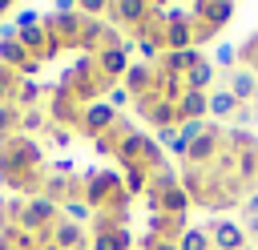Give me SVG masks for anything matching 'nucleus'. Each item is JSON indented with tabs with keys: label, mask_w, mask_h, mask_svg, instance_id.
<instances>
[{
	"label": "nucleus",
	"mask_w": 258,
	"mask_h": 250,
	"mask_svg": "<svg viewBox=\"0 0 258 250\" xmlns=\"http://www.w3.org/2000/svg\"><path fill=\"white\" fill-rule=\"evenodd\" d=\"M81 198L89 202L93 214H113V218L125 222L129 194H125V185H121L117 173H109V169H93L89 177H81Z\"/></svg>",
	"instance_id": "nucleus-1"
},
{
	"label": "nucleus",
	"mask_w": 258,
	"mask_h": 250,
	"mask_svg": "<svg viewBox=\"0 0 258 250\" xmlns=\"http://www.w3.org/2000/svg\"><path fill=\"white\" fill-rule=\"evenodd\" d=\"M56 222H60V206H56L52 198L36 194V198H24V202H20L16 226H20V230H28V234H36L40 242H48V234H52V226H56Z\"/></svg>",
	"instance_id": "nucleus-2"
},
{
	"label": "nucleus",
	"mask_w": 258,
	"mask_h": 250,
	"mask_svg": "<svg viewBox=\"0 0 258 250\" xmlns=\"http://www.w3.org/2000/svg\"><path fill=\"white\" fill-rule=\"evenodd\" d=\"M81 28H85V16H81L77 4H69V0L56 4L52 16H44V32H48V40L56 44V52H60V44H64V48H77Z\"/></svg>",
	"instance_id": "nucleus-3"
},
{
	"label": "nucleus",
	"mask_w": 258,
	"mask_h": 250,
	"mask_svg": "<svg viewBox=\"0 0 258 250\" xmlns=\"http://www.w3.org/2000/svg\"><path fill=\"white\" fill-rule=\"evenodd\" d=\"M226 153V129L218 125V121H210L206 125V133L189 145V153H185V165H194V169H210L218 157Z\"/></svg>",
	"instance_id": "nucleus-4"
},
{
	"label": "nucleus",
	"mask_w": 258,
	"mask_h": 250,
	"mask_svg": "<svg viewBox=\"0 0 258 250\" xmlns=\"http://www.w3.org/2000/svg\"><path fill=\"white\" fill-rule=\"evenodd\" d=\"M117 109L101 97V101H93V105H85V113H81V133L89 137V141H97V137H105L113 125H117Z\"/></svg>",
	"instance_id": "nucleus-5"
},
{
	"label": "nucleus",
	"mask_w": 258,
	"mask_h": 250,
	"mask_svg": "<svg viewBox=\"0 0 258 250\" xmlns=\"http://www.w3.org/2000/svg\"><path fill=\"white\" fill-rule=\"evenodd\" d=\"M129 52H133V40H125V44H117V48H105V52H97L93 60H97V73L109 81V85H121V77L129 73Z\"/></svg>",
	"instance_id": "nucleus-6"
},
{
	"label": "nucleus",
	"mask_w": 258,
	"mask_h": 250,
	"mask_svg": "<svg viewBox=\"0 0 258 250\" xmlns=\"http://www.w3.org/2000/svg\"><path fill=\"white\" fill-rule=\"evenodd\" d=\"M81 113H85V105H81L69 89H52V93H48V121H52V125H64V129L77 125V129H81Z\"/></svg>",
	"instance_id": "nucleus-7"
},
{
	"label": "nucleus",
	"mask_w": 258,
	"mask_h": 250,
	"mask_svg": "<svg viewBox=\"0 0 258 250\" xmlns=\"http://www.w3.org/2000/svg\"><path fill=\"white\" fill-rule=\"evenodd\" d=\"M202 230L210 234V246H214V250H246L242 222H230V218H210Z\"/></svg>",
	"instance_id": "nucleus-8"
},
{
	"label": "nucleus",
	"mask_w": 258,
	"mask_h": 250,
	"mask_svg": "<svg viewBox=\"0 0 258 250\" xmlns=\"http://www.w3.org/2000/svg\"><path fill=\"white\" fill-rule=\"evenodd\" d=\"M105 16H113V24H121V28H129V40H133L141 32V24L149 20V4L145 0H121V4H109Z\"/></svg>",
	"instance_id": "nucleus-9"
},
{
	"label": "nucleus",
	"mask_w": 258,
	"mask_h": 250,
	"mask_svg": "<svg viewBox=\"0 0 258 250\" xmlns=\"http://www.w3.org/2000/svg\"><path fill=\"white\" fill-rule=\"evenodd\" d=\"M48 242H52L56 250H89V230L77 226V222H64V218H60V222L52 226Z\"/></svg>",
	"instance_id": "nucleus-10"
},
{
	"label": "nucleus",
	"mask_w": 258,
	"mask_h": 250,
	"mask_svg": "<svg viewBox=\"0 0 258 250\" xmlns=\"http://www.w3.org/2000/svg\"><path fill=\"white\" fill-rule=\"evenodd\" d=\"M226 89L238 97V105H254L258 101V73H250V69H234V73H226Z\"/></svg>",
	"instance_id": "nucleus-11"
},
{
	"label": "nucleus",
	"mask_w": 258,
	"mask_h": 250,
	"mask_svg": "<svg viewBox=\"0 0 258 250\" xmlns=\"http://www.w3.org/2000/svg\"><path fill=\"white\" fill-rule=\"evenodd\" d=\"M206 117H210V93L185 89L177 97V121H206Z\"/></svg>",
	"instance_id": "nucleus-12"
},
{
	"label": "nucleus",
	"mask_w": 258,
	"mask_h": 250,
	"mask_svg": "<svg viewBox=\"0 0 258 250\" xmlns=\"http://www.w3.org/2000/svg\"><path fill=\"white\" fill-rule=\"evenodd\" d=\"M185 230H189L185 218H173V214H153V218H149V234L161 238V242H177Z\"/></svg>",
	"instance_id": "nucleus-13"
},
{
	"label": "nucleus",
	"mask_w": 258,
	"mask_h": 250,
	"mask_svg": "<svg viewBox=\"0 0 258 250\" xmlns=\"http://www.w3.org/2000/svg\"><path fill=\"white\" fill-rule=\"evenodd\" d=\"M238 97L226 89V85H214L210 89V117H218V121H226V117H238Z\"/></svg>",
	"instance_id": "nucleus-14"
},
{
	"label": "nucleus",
	"mask_w": 258,
	"mask_h": 250,
	"mask_svg": "<svg viewBox=\"0 0 258 250\" xmlns=\"http://www.w3.org/2000/svg\"><path fill=\"white\" fill-rule=\"evenodd\" d=\"M214 77H218V69H214V60L210 56H202L194 69H185V89H198V93H210L214 89Z\"/></svg>",
	"instance_id": "nucleus-15"
},
{
	"label": "nucleus",
	"mask_w": 258,
	"mask_h": 250,
	"mask_svg": "<svg viewBox=\"0 0 258 250\" xmlns=\"http://www.w3.org/2000/svg\"><path fill=\"white\" fill-rule=\"evenodd\" d=\"M226 153H234V157H242V153H258V137H254L250 129L230 125V129H226Z\"/></svg>",
	"instance_id": "nucleus-16"
},
{
	"label": "nucleus",
	"mask_w": 258,
	"mask_h": 250,
	"mask_svg": "<svg viewBox=\"0 0 258 250\" xmlns=\"http://www.w3.org/2000/svg\"><path fill=\"white\" fill-rule=\"evenodd\" d=\"M121 185H125L129 202H133V198H141V194L149 190V169H145V165H125V173H121Z\"/></svg>",
	"instance_id": "nucleus-17"
},
{
	"label": "nucleus",
	"mask_w": 258,
	"mask_h": 250,
	"mask_svg": "<svg viewBox=\"0 0 258 250\" xmlns=\"http://www.w3.org/2000/svg\"><path fill=\"white\" fill-rule=\"evenodd\" d=\"M40 97H44V85H36V81H20L12 105H16L20 113H24V109H40Z\"/></svg>",
	"instance_id": "nucleus-18"
},
{
	"label": "nucleus",
	"mask_w": 258,
	"mask_h": 250,
	"mask_svg": "<svg viewBox=\"0 0 258 250\" xmlns=\"http://www.w3.org/2000/svg\"><path fill=\"white\" fill-rule=\"evenodd\" d=\"M89 250H133V238L129 230H113V234H101V238H89Z\"/></svg>",
	"instance_id": "nucleus-19"
},
{
	"label": "nucleus",
	"mask_w": 258,
	"mask_h": 250,
	"mask_svg": "<svg viewBox=\"0 0 258 250\" xmlns=\"http://www.w3.org/2000/svg\"><path fill=\"white\" fill-rule=\"evenodd\" d=\"M48 125H52V121H48V113H44V109H24V113H20V133H24V137L48 133Z\"/></svg>",
	"instance_id": "nucleus-20"
},
{
	"label": "nucleus",
	"mask_w": 258,
	"mask_h": 250,
	"mask_svg": "<svg viewBox=\"0 0 258 250\" xmlns=\"http://www.w3.org/2000/svg\"><path fill=\"white\" fill-rule=\"evenodd\" d=\"M32 56L20 48V40H0V65H8V69H16V73H24V65H28Z\"/></svg>",
	"instance_id": "nucleus-21"
},
{
	"label": "nucleus",
	"mask_w": 258,
	"mask_h": 250,
	"mask_svg": "<svg viewBox=\"0 0 258 250\" xmlns=\"http://www.w3.org/2000/svg\"><path fill=\"white\" fill-rule=\"evenodd\" d=\"M60 218H64V222H77V226H85V222H93L97 214L89 210V202H85V198H69V202L60 206Z\"/></svg>",
	"instance_id": "nucleus-22"
},
{
	"label": "nucleus",
	"mask_w": 258,
	"mask_h": 250,
	"mask_svg": "<svg viewBox=\"0 0 258 250\" xmlns=\"http://www.w3.org/2000/svg\"><path fill=\"white\" fill-rule=\"evenodd\" d=\"M20 73L16 69H8V65H0V105H12V97H16V89H20Z\"/></svg>",
	"instance_id": "nucleus-23"
},
{
	"label": "nucleus",
	"mask_w": 258,
	"mask_h": 250,
	"mask_svg": "<svg viewBox=\"0 0 258 250\" xmlns=\"http://www.w3.org/2000/svg\"><path fill=\"white\" fill-rule=\"evenodd\" d=\"M177 250H214V246H210V234H206L202 226H189V230L177 238Z\"/></svg>",
	"instance_id": "nucleus-24"
},
{
	"label": "nucleus",
	"mask_w": 258,
	"mask_h": 250,
	"mask_svg": "<svg viewBox=\"0 0 258 250\" xmlns=\"http://www.w3.org/2000/svg\"><path fill=\"white\" fill-rule=\"evenodd\" d=\"M20 133V109L16 105H0V141Z\"/></svg>",
	"instance_id": "nucleus-25"
},
{
	"label": "nucleus",
	"mask_w": 258,
	"mask_h": 250,
	"mask_svg": "<svg viewBox=\"0 0 258 250\" xmlns=\"http://www.w3.org/2000/svg\"><path fill=\"white\" fill-rule=\"evenodd\" d=\"M214 69L234 73V69H238V48H234V44H218V48H214Z\"/></svg>",
	"instance_id": "nucleus-26"
},
{
	"label": "nucleus",
	"mask_w": 258,
	"mask_h": 250,
	"mask_svg": "<svg viewBox=\"0 0 258 250\" xmlns=\"http://www.w3.org/2000/svg\"><path fill=\"white\" fill-rule=\"evenodd\" d=\"M113 230H121V218H113V214H97L89 222V238H101V234H113Z\"/></svg>",
	"instance_id": "nucleus-27"
},
{
	"label": "nucleus",
	"mask_w": 258,
	"mask_h": 250,
	"mask_svg": "<svg viewBox=\"0 0 258 250\" xmlns=\"http://www.w3.org/2000/svg\"><path fill=\"white\" fill-rule=\"evenodd\" d=\"M206 125H210V121H181V125H177V137L194 145V141H198V137L206 133Z\"/></svg>",
	"instance_id": "nucleus-28"
},
{
	"label": "nucleus",
	"mask_w": 258,
	"mask_h": 250,
	"mask_svg": "<svg viewBox=\"0 0 258 250\" xmlns=\"http://www.w3.org/2000/svg\"><path fill=\"white\" fill-rule=\"evenodd\" d=\"M105 101H109V105H113L117 113H121V105H133V97H129V93H125L121 85H109V93H105Z\"/></svg>",
	"instance_id": "nucleus-29"
},
{
	"label": "nucleus",
	"mask_w": 258,
	"mask_h": 250,
	"mask_svg": "<svg viewBox=\"0 0 258 250\" xmlns=\"http://www.w3.org/2000/svg\"><path fill=\"white\" fill-rule=\"evenodd\" d=\"M105 8H109L105 0H81V4H77V12H81L85 20H89V16H105Z\"/></svg>",
	"instance_id": "nucleus-30"
},
{
	"label": "nucleus",
	"mask_w": 258,
	"mask_h": 250,
	"mask_svg": "<svg viewBox=\"0 0 258 250\" xmlns=\"http://www.w3.org/2000/svg\"><path fill=\"white\" fill-rule=\"evenodd\" d=\"M48 141H56V145H69V141H73V129H64V125H48Z\"/></svg>",
	"instance_id": "nucleus-31"
},
{
	"label": "nucleus",
	"mask_w": 258,
	"mask_h": 250,
	"mask_svg": "<svg viewBox=\"0 0 258 250\" xmlns=\"http://www.w3.org/2000/svg\"><path fill=\"white\" fill-rule=\"evenodd\" d=\"M141 250H177V242H161V238H153V234H145V242H141Z\"/></svg>",
	"instance_id": "nucleus-32"
},
{
	"label": "nucleus",
	"mask_w": 258,
	"mask_h": 250,
	"mask_svg": "<svg viewBox=\"0 0 258 250\" xmlns=\"http://www.w3.org/2000/svg\"><path fill=\"white\" fill-rule=\"evenodd\" d=\"M16 36H20L16 20H4V24H0V40H16Z\"/></svg>",
	"instance_id": "nucleus-33"
},
{
	"label": "nucleus",
	"mask_w": 258,
	"mask_h": 250,
	"mask_svg": "<svg viewBox=\"0 0 258 250\" xmlns=\"http://www.w3.org/2000/svg\"><path fill=\"white\" fill-rule=\"evenodd\" d=\"M242 234H250V238L258 242V218H246V222H242Z\"/></svg>",
	"instance_id": "nucleus-34"
},
{
	"label": "nucleus",
	"mask_w": 258,
	"mask_h": 250,
	"mask_svg": "<svg viewBox=\"0 0 258 250\" xmlns=\"http://www.w3.org/2000/svg\"><path fill=\"white\" fill-rule=\"evenodd\" d=\"M242 206H246V218H258V194H250Z\"/></svg>",
	"instance_id": "nucleus-35"
},
{
	"label": "nucleus",
	"mask_w": 258,
	"mask_h": 250,
	"mask_svg": "<svg viewBox=\"0 0 258 250\" xmlns=\"http://www.w3.org/2000/svg\"><path fill=\"white\" fill-rule=\"evenodd\" d=\"M4 206H8V198H4V190H0V214H4Z\"/></svg>",
	"instance_id": "nucleus-36"
},
{
	"label": "nucleus",
	"mask_w": 258,
	"mask_h": 250,
	"mask_svg": "<svg viewBox=\"0 0 258 250\" xmlns=\"http://www.w3.org/2000/svg\"><path fill=\"white\" fill-rule=\"evenodd\" d=\"M4 12H8V0H0V16H4Z\"/></svg>",
	"instance_id": "nucleus-37"
},
{
	"label": "nucleus",
	"mask_w": 258,
	"mask_h": 250,
	"mask_svg": "<svg viewBox=\"0 0 258 250\" xmlns=\"http://www.w3.org/2000/svg\"><path fill=\"white\" fill-rule=\"evenodd\" d=\"M254 185H258V177H254Z\"/></svg>",
	"instance_id": "nucleus-38"
}]
</instances>
